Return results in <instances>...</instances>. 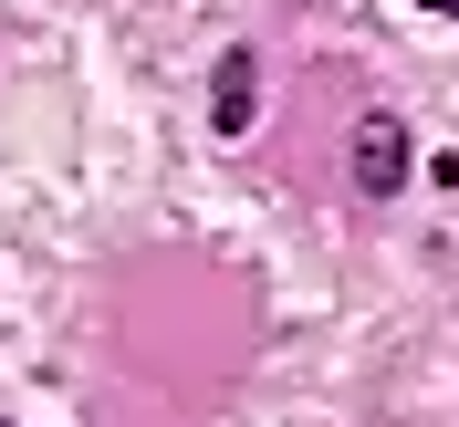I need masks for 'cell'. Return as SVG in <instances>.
<instances>
[{
  "label": "cell",
  "mask_w": 459,
  "mask_h": 427,
  "mask_svg": "<svg viewBox=\"0 0 459 427\" xmlns=\"http://www.w3.org/2000/svg\"><path fill=\"white\" fill-rule=\"evenodd\" d=\"M407 177H418L407 125H397V115H355V188H366V199H397Z\"/></svg>",
  "instance_id": "1"
},
{
  "label": "cell",
  "mask_w": 459,
  "mask_h": 427,
  "mask_svg": "<svg viewBox=\"0 0 459 427\" xmlns=\"http://www.w3.org/2000/svg\"><path fill=\"white\" fill-rule=\"evenodd\" d=\"M209 125H220V136H251L261 125V53L251 42H230L220 73H209Z\"/></svg>",
  "instance_id": "2"
},
{
  "label": "cell",
  "mask_w": 459,
  "mask_h": 427,
  "mask_svg": "<svg viewBox=\"0 0 459 427\" xmlns=\"http://www.w3.org/2000/svg\"><path fill=\"white\" fill-rule=\"evenodd\" d=\"M418 11H438V21H459V0H418Z\"/></svg>",
  "instance_id": "3"
},
{
  "label": "cell",
  "mask_w": 459,
  "mask_h": 427,
  "mask_svg": "<svg viewBox=\"0 0 459 427\" xmlns=\"http://www.w3.org/2000/svg\"><path fill=\"white\" fill-rule=\"evenodd\" d=\"M0 427H11V417H0Z\"/></svg>",
  "instance_id": "4"
}]
</instances>
